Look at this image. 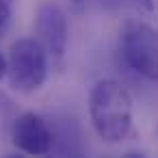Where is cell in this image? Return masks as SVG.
<instances>
[{
  "instance_id": "obj_1",
  "label": "cell",
  "mask_w": 158,
  "mask_h": 158,
  "mask_svg": "<svg viewBox=\"0 0 158 158\" xmlns=\"http://www.w3.org/2000/svg\"><path fill=\"white\" fill-rule=\"evenodd\" d=\"M89 119L104 143H123L134 132V106L126 85L113 78L98 80L89 93Z\"/></svg>"
},
{
  "instance_id": "obj_2",
  "label": "cell",
  "mask_w": 158,
  "mask_h": 158,
  "mask_svg": "<svg viewBox=\"0 0 158 158\" xmlns=\"http://www.w3.org/2000/svg\"><path fill=\"white\" fill-rule=\"evenodd\" d=\"M48 52L35 37H22L11 44L7 59V80L18 93L31 95L48 80Z\"/></svg>"
},
{
  "instance_id": "obj_3",
  "label": "cell",
  "mask_w": 158,
  "mask_h": 158,
  "mask_svg": "<svg viewBox=\"0 0 158 158\" xmlns=\"http://www.w3.org/2000/svg\"><path fill=\"white\" fill-rule=\"evenodd\" d=\"M117 50L128 69L154 82L158 78V39L156 31L143 20H126L119 28Z\"/></svg>"
},
{
  "instance_id": "obj_4",
  "label": "cell",
  "mask_w": 158,
  "mask_h": 158,
  "mask_svg": "<svg viewBox=\"0 0 158 158\" xmlns=\"http://www.w3.org/2000/svg\"><path fill=\"white\" fill-rule=\"evenodd\" d=\"M35 33L37 39L41 41V46L46 48L48 56H52L54 61H61L67 52V44H69V22H67V13L61 5L46 0L37 7L35 13Z\"/></svg>"
},
{
  "instance_id": "obj_5",
  "label": "cell",
  "mask_w": 158,
  "mask_h": 158,
  "mask_svg": "<svg viewBox=\"0 0 158 158\" xmlns=\"http://www.w3.org/2000/svg\"><path fill=\"white\" fill-rule=\"evenodd\" d=\"M11 143L31 156H46L54 147V128L35 110L20 113L11 123Z\"/></svg>"
},
{
  "instance_id": "obj_6",
  "label": "cell",
  "mask_w": 158,
  "mask_h": 158,
  "mask_svg": "<svg viewBox=\"0 0 158 158\" xmlns=\"http://www.w3.org/2000/svg\"><path fill=\"white\" fill-rule=\"evenodd\" d=\"M11 15H13V0H0V37L9 31Z\"/></svg>"
},
{
  "instance_id": "obj_7",
  "label": "cell",
  "mask_w": 158,
  "mask_h": 158,
  "mask_svg": "<svg viewBox=\"0 0 158 158\" xmlns=\"http://www.w3.org/2000/svg\"><path fill=\"white\" fill-rule=\"evenodd\" d=\"M134 5H136L141 11H145L147 15H152L154 9H156V0H134Z\"/></svg>"
},
{
  "instance_id": "obj_8",
  "label": "cell",
  "mask_w": 158,
  "mask_h": 158,
  "mask_svg": "<svg viewBox=\"0 0 158 158\" xmlns=\"http://www.w3.org/2000/svg\"><path fill=\"white\" fill-rule=\"evenodd\" d=\"M7 76V56L0 54V80H2Z\"/></svg>"
},
{
  "instance_id": "obj_9",
  "label": "cell",
  "mask_w": 158,
  "mask_h": 158,
  "mask_svg": "<svg viewBox=\"0 0 158 158\" xmlns=\"http://www.w3.org/2000/svg\"><path fill=\"white\" fill-rule=\"evenodd\" d=\"M74 2H82V0H74Z\"/></svg>"
}]
</instances>
